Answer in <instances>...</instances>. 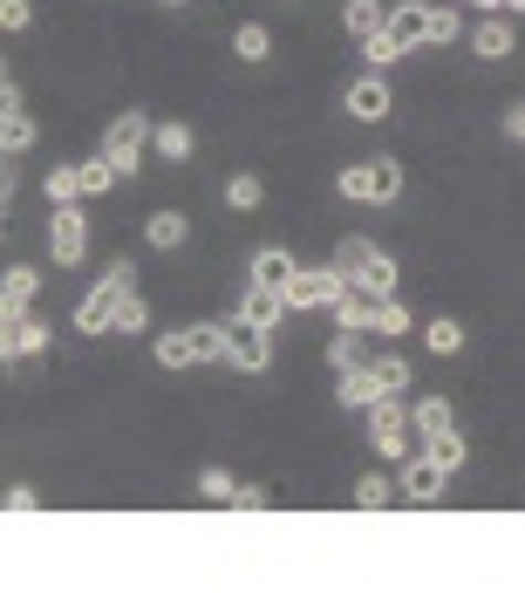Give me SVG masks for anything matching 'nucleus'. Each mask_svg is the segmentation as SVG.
I'll return each mask as SVG.
<instances>
[{
  "instance_id": "6",
  "label": "nucleus",
  "mask_w": 525,
  "mask_h": 614,
  "mask_svg": "<svg viewBox=\"0 0 525 614\" xmlns=\"http://www.w3.org/2000/svg\"><path fill=\"white\" fill-rule=\"evenodd\" d=\"M225 348H232L239 368H266V362H273V327L253 321V314H232V321H225Z\"/></svg>"
},
{
  "instance_id": "23",
  "label": "nucleus",
  "mask_w": 525,
  "mask_h": 614,
  "mask_svg": "<svg viewBox=\"0 0 525 614\" xmlns=\"http://www.w3.org/2000/svg\"><path fill=\"white\" fill-rule=\"evenodd\" d=\"M266 49H273V34H266L260 21H239V34H232V55H239V62H266Z\"/></svg>"
},
{
  "instance_id": "34",
  "label": "nucleus",
  "mask_w": 525,
  "mask_h": 614,
  "mask_svg": "<svg viewBox=\"0 0 525 614\" xmlns=\"http://www.w3.org/2000/svg\"><path fill=\"white\" fill-rule=\"evenodd\" d=\"M34 21V8H28V0H0V28H8V34H21Z\"/></svg>"
},
{
  "instance_id": "24",
  "label": "nucleus",
  "mask_w": 525,
  "mask_h": 614,
  "mask_svg": "<svg viewBox=\"0 0 525 614\" xmlns=\"http://www.w3.org/2000/svg\"><path fill=\"white\" fill-rule=\"evenodd\" d=\"M116 178H124V171H116V164L96 150V157L83 164V198H103V191H116Z\"/></svg>"
},
{
  "instance_id": "7",
  "label": "nucleus",
  "mask_w": 525,
  "mask_h": 614,
  "mask_svg": "<svg viewBox=\"0 0 525 614\" xmlns=\"http://www.w3.org/2000/svg\"><path fill=\"white\" fill-rule=\"evenodd\" d=\"M49 348V321L42 314H8V321H0V355H8V362H21V355H42Z\"/></svg>"
},
{
  "instance_id": "33",
  "label": "nucleus",
  "mask_w": 525,
  "mask_h": 614,
  "mask_svg": "<svg viewBox=\"0 0 525 614\" xmlns=\"http://www.w3.org/2000/svg\"><path fill=\"white\" fill-rule=\"evenodd\" d=\"M144 327H150V308L130 294V301H124V314H116V335H144Z\"/></svg>"
},
{
  "instance_id": "25",
  "label": "nucleus",
  "mask_w": 525,
  "mask_h": 614,
  "mask_svg": "<svg viewBox=\"0 0 525 614\" xmlns=\"http://www.w3.org/2000/svg\"><path fill=\"white\" fill-rule=\"evenodd\" d=\"M260 198H266V185H260L253 171H239V178H225V205H232V212H253Z\"/></svg>"
},
{
  "instance_id": "5",
  "label": "nucleus",
  "mask_w": 525,
  "mask_h": 614,
  "mask_svg": "<svg viewBox=\"0 0 525 614\" xmlns=\"http://www.w3.org/2000/svg\"><path fill=\"white\" fill-rule=\"evenodd\" d=\"M348 294V273L342 267H301L287 287V308H335Z\"/></svg>"
},
{
  "instance_id": "17",
  "label": "nucleus",
  "mask_w": 525,
  "mask_h": 614,
  "mask_svg": "<svg viewBox=\"0 0 525 614\" xmlns=\"http://www.w3.org/2000/svg\"><path fill=\"white\" fill-rule=\"evenodd\" d=\"M34 287H42V273H34V267H8V280H0V308H8V314L34 308Z\"/></svg>"
},
{
  "instance_id": "37",
  "label": "nucleus",
  "mask_w": 525,
  "mask_h": 614,
  "mask_svg": "<svg viewBox=\"0 0 525 614\" xmlns=\"http://www.w3.org/2000/svg\"><path fill=\"white\" fill-rule=\"evenodd\" d=\"M505 131H512V137H525V110H512V123H505Z\"/></svg>"
},
{
  "instance_id": "3",
  "label": "nucleus",
  "mask_w": 525,
  "mask_h": 614,
  "mask_svg": "<svg viewBox=\"0 0 525 614\" xmlns=\"http://www.w3.org/2000/svg\"><path fill=\"white\" fill-rule=\"evenodd\" d=\"M402 191V164L396 157H361L342 171V198H369V205H389Z\"/></svg>"
},
{
  "instance_id": "20",
  "label": "nucleus",
  "mask_w": 525,
  "mask_h": 614,
  "mask_svg": "<svg viewBox=\"0 0 525 614\" xmlns=\"http://www.w3.org/2000/svg\"><path fill=\"white\" fill-rule=\"evenodd\" d=\"M185 212H150V226H144V239L157 246V253H178V246H185Z\"/></svg>"
},
{
  "instance_id": "36",
  "label": "nucleus",
  "mask_w": 525,
  "mask_h": 614,
  "mask_svg": "<svg viewBox=\"0 0 525 614\" xmlns=\"http://www.w3.org/2000/svg\"><path fill=\"white\" fill-rule=\"evenodd\" d=\"M361 49H369V62H376V69H389V62L402 55V49H396V41H389V34H376V41H361Z\"/></svg>"
},
{
  "instance_id": "40",
  "label": "nucleus",
  "mask_w": 525,
  "mask_h": 614,
  "mask_svg": "<svg viewBox=\"0 0 525 614\" xmlns=\"http://www.w3.org/2000/svg\"><path fill=\"white\" fill-rule=\"evenodd\" d=\"M165 8H185V0H165Z\"/></svg>"
},
{
  "instance_id": "16",
  "label": "nucleus",
  "mask_w": 525,
  "mask_h": 614,
  "mask_svg": "<svg viewBox=\"0 0 525 614\" xmlns=\"http://www.w3.org/2000/svg\"><path fill=\"white\" fill-rule=\"evenodd\" d=\"M185 335H191V362H232L225 321H198V327H185Z\"/></svg>"
},
{
  "instance_id": "13",
  "label": "nucleus",
  "mask_w": 525,
  "mask_h": 614,
  "mask_svg": "<svg viewBox=\"0 0 525 614\" xmlns=\"http://www.w3.org/2000/svg\"><path fill=\"white\" fill-rule=\"evenodd\" d=\"M239 314H253V321H280V314H294L287 308V294H273V287H260V280H246V287H239Z\"/></svg>"
},
{
  "instance_id": "14",
  "label": "nucleus",
  "mask_w": 525,
  "mask_h": 614,
  "mask_svg": "<svg viewBox=\"0 0 525 614\" xmlns=\"http://www.w3.org/2000/svg\"><path fill=\"white\" fill-rule=\"evenodd\" d=\"M342 21H348V34H355V41H376V34L389 28V8H382V0H348Z\"/></svg>"
},
{
  "instance_id": "2",
  "label": "nucleus",
  "mask_w": 525,
  "mask_h": 614,
  "mask_svg": "<svg viewBox=\"0 0 525 614\" xmlns=\"http://www.w3.org/2000/svg\"><path fill=\"white\" fill-rule=\"evenodd\" d=\"M150 137H157V123H150L144 110H124V116H116L109 131H103V157H109L124 178H137V164H144V144H150Z\"/></svg>"
},
{
  "instance_id": "8",
  "label": "nucleus",
  "mask_w": 525,
  "mask_h": 614,
  "mask_svg": "<svg viewBox=\"0 0 525 614\" xmlns=\"http://www.w3.org/2000/svg\"><path fill=\"white\" fill-rule=\"evenodd\" d=\"M49 253L62 260V267H75L90 253V226L75 219V205H55V219H49Z\"/></svg>"
},
{
  "instance_id": "26",
  "label": "nucleus",
  "mask_w": 525,
  "mask_h": 614,
  "mask_svg": "<svg viewBox=\"0 0 525 614\" xmlns=\"http://www.w3.org/2000/svg\"><path fill=\"white\" fill-rule=\"evenodd\" d=\"M410 327H417V314L402 308L396 294H389V301H376V335H410Z\"/></svg>"
},
{
  "instance_id": "15",
  "label": "nucleus",
  "mask_w": 525,
  "mask_h": 614,
  "mask_svg": "<svg viewBox=\"0 0 525 614\" xmlns=\"http://www.w3.org/2000/svg\"><path fill=\"white\" fill-rule=\"evenodd\" d=\"M294 273H301V267H294L287 253H280V246L253 253V280H260V287H273V294H287V287H294Z\"/></svg>"
},
{
  "instance_id": "38",
  "label": "nucleus",
  "mask_w": 525,
  "mask_h": 614,
  "mask_svg": "<svg viewBox=\"0 0 525 614\" xmlns=\"http://www.w3.org/2000/svg\"><path fill=\"white\" fill-rule=\"evenodd\" d=\"M477 8H505V0H477Z\"/></svg>"
},
{
  "instance_id": "12",
  "label": "nucleus",
  "mask_w": 525,
  "mask_h": 614,
  "mask_svg": "<svg viewBox=\"0 0 525 614\" xmlns=\"http://www.w3.org/2000/svg\"><path fill=\"white\" fill-rule=\"evenodd\" d=\"M443 478H451V471H443V465L430 458V450H423V458H410V465H402V499H417V506L443 499Z\"/></svg>"
},
{
  "instance_id": "31",
  "label": "nucleus",
  "mask_w": 525,
  "mask_h": 614,
  "mask_svg": "<svg viewBox=\"0 0 525 614\" xmlns=\"http://www.w3.org/2000/svg\"><path fill=\"white\" fill-rule=\"evenodd\" d=\"M430 458H437L443 471H458V465H464V437H458V430H443V437H430Z\"/></svg>"
},
{
  "instance_id": "30",
  "label": "nucleus",
  "mask_w": 525,
  "mask_h": 614,
  "mask_svg": "<svg viewBox=\"0 0 525 614\" xmlns=\"http://www.w3.org/2000/svg\"><path fill=\"white\" fill-rule=\"evenodd\" d=\"M423 342H430L437 355H458V348H464V327H458V321H430V327H423Z\"/></svg>"
},
{
  "instance_id": "29",
  "label": "nucleus",
  "mask_w": 525,
  "mask_h": 614,
  "mask_svg": "<svg viewBox=\"0 0 525 614\" xmlns=\"http://www.w3.org/2000/svg\"><path fill=\"white\" fill-rule=\"evenodd\" d=\"M198 491H206L212 506H232V499H239V485H232V471H219V465H206V471H198Z\"/></svg>"
},
{
  "instance_id": "32",
  "label": "nucleus",
  "mask_w": 525,
  "mask_h": 614,
  "mask_svg": "<svg viewBox=\"0 0 525 614\" xmlns=\"http://www.w3.org/2000/svg\"><path fill=\"white\" fill-rule=\"evenodd\" d=\"M157 362H165V368H185V362H191V335H157Z\"/></svg>"
},
{
  "instance_id": "18",
  "label": "nucleus",
  "mask_w": 525,
  "mask_h": 614,
  "mask_svg": "<svg viewBox=\"0 0 525 614\" xmlns=\"http://www.w3.org/2000/svg\"><path fill=\"white\" fill-rule=\"evenodd\" d=\"M34 144V116L14 103V110H0V150H8V157H21Z\"/></svg>"
},
{
  "instance_id": "1",
  "label": "nucleus",
  "mask_w": 525,
  "mask_h": 614,
  "mask_svg": "<svg viewBox=\"0 0 525 614\" xmlns=\"http://www.w3.org/2000/svg\"><path fill=\"white\" fill-rule=\"evenodd\" d=\"M130 294H137V267H130V260H116V267L90 287V294H83V308H75V327H83V335H109Z\"/></svg>"
},
{
  "instance_id": "39",
  "label": "nucleus",
  "mask_w": 525,
  "mask_h": 614,
  "mask_svg": "<svg viewBox=\"0 0 525 614\" xmlns=\"http://www.w3.org/2000/svg\"><path fill=\"white\" fill-rule=\"evenodd\" d=\"M512 14H525V0H512Z\"/></svg>"
},
{
  "instance_id": "9",
  "label": "nucleus",
  "mask_w": 525,
  "mask_h": 614,
  "mask_svg": "<svg viewBox=\"0 0 525 614\" xmlns=\"http://www.w3.org/2000/svg\"><path fill=\"white\" fill-rule=\"evenodd\" d=\"M335 396H342L348 409H369V403H382V396H389V383H382V368H376V362H348V368H342V383H335Z\"/></svg>"
},
{
  "instance_id": "21",
  "label": "nucleus",
  "mask_w": 525,
  "mask_h": 614,
  "mask_svg": "<svg viewBox=\"0 0 525 614\" xmlns=\"http://www.w3.org/2000/svg\"><path fill=\"white\" fill-rule=\"evenodd\" d=\"M471 49H477L484 62H498V55H512V21H477V34H471Z\"/></svg>"
},
{
  "instance_id": "28",
  "label": "nucleus",
  "mask_w": 525,
  "mask_h": 614,
  "mask_svg": "<svg viewBox=\"0 0 525 614\" xmlns=\"http://www.w3.org/2000/svg\"><path fill=\"white\" fill-rule=\"evenodd\" d=\"M49 198H55V205L83 198V164H55V171H49Z\"/></svg>"
},
{
  "instance_id": "19",
  "label": "nucleus",
  "mask_w": 525,
  "mask_h": 614,
  "mask_svg": "<svg viewBox=\"0 0 525 614\" xmlns=\"http://www.w3.org/2000/svg\"><path fill=\"white\" fill-rule=\"evenodd\" d=\"M410 424H417V437H443V430H458V417H451V403H443V396H423V403L410 409Z\"/></svg>"
},
{
  "instance_id": "27",
  "label": "nucleus",
  "mask_w": 525,
  "mask_h": 614,
  "mask_svg": "<svg viewBox=\"0 0 525 614\" xmlns=\"http://www.w3.org/2000/svg\"><path fill=\"white\" fill-rule=\"evenodd\" d=\"M389 499H396V485H389L382 471H369V478H361V485H355V506H361V512H382Z\"/></svg>"
},
{
  "instance_id": "10",
  "label": "nucleus",
  "mask_w": 525,
  "mask_h": 614,
  "mask_svg": "<svg viewBox=\"0 0 525 614\" xmlns=\"http://www.w3.org/2000/svg\"><path fill=\"white\" fill-rule=\"evenodd\" d=\"M382 34L396 41L402 55L423 49V41H430V0H402V8H389V28H382Z\"/></svg>"
},
{
  "instance_id": "35",
  "label": "nucleus",
  "mask_w": 525,
  "mask_h": 614,
  "mask_svg": "<svg viewBox=\"0 0 525 614\" xmlns=\"http://www.w3.org/2000/svg\"><path fill=\"white\" fill-rule=\"evenodd\" d=\"M430 41H458V14L451 8H430Z\"/></svg>"
},
{
  "instance_id": "11",
  "label": "nucleus",
  "mask_w": 525,
  "mask_h": 614,
  "mask_svg": "<svg viewBox=\"0 0 525 614\" xmlns=\"http://www.w3.org/2000/svg\"><path fill=\"white\" fill-rule=\"evenodd\" d=\"M396 103H389V82L382 75H361V82H348V116L355 123H382Z\"/></svg>"
},
{
  "instance_id": "22",
  "label": "nucleus",
  "mask_w": 525,
  "mask_h": 614,
  "mask_svg": "<svg viewBox=\"0 0 525 614\" xmlns=\"http://www.w3.org/2000/svg\"><path fill=\"white\" fill-rule=\"evenodd\" d=\"M150 150H157V157H191V150H198V137H191V123H157V137H150Z\"/></svg>"
},
{
  "instance_id": "4",
  "label": "nucleus",
  "mask_w": 525,
  "mask_h": 614,
  "mask_svg": "<svg viewBox=\"0 0 525 614\" xmlns=\"http://www.w3.org/2000/svg\"><path fill=\"white\" fill-rule=\"evenodd\" d=\"M410 409H402V396H382L369 403V444H376V458H402L410 450Z\"/></svg>"
}]
</instances>
